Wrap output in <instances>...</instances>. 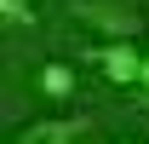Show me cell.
<instances>
[{"label":"cell","instance_id":"obj_2","mask_svg":"<svg viewBox=\"0 0 149 144\" xmlns=\"http://www.w3.org/2000/svg\"><path fill=\"white\" fill-rule=\"evenodd\" d=\"M92 58H97V69L109 75L115 87H143V58L149 52H138L132 40H103Z\"/></svg>","mask_w":149,"mask_h":144},{"label":"cell","instance_id":"obj_5","mask_svg":"<svg viewBox=\"0 0 149 144\" xmlns=\"http://www.w3.org/2000/svg\"><path fill=\"white\" fill-rule=\"evenodd\" d=\"M0 12H6V23H29V0H0Z\"/></svg>","mask_w":149,"mask_h":144},{"label":"cell","instance_id":"obj_8","mask_svg":"<svg viewBox=\"0 0 149 144\" xmlns=\"http://www.w3.org/2000/svg\"><path fill=\"white\" fill-rule=\"evenodd\" d=\"M120 144H132V138H120Z\"/></svg>","mask_w":149,"mask_h":144},{"label":"cell","instance_id":"obj_6","mask_svg":"<svg viewBox=\"0 0 149 144\" xmlns=\"http://www.w3.org/2000/svg\"><path fill=\"white\" fill-rule=\"evenodd\" d=\"M138 92H143V98H149V58H143V87H138Z\"/></svg>","mask_w":149,"mask_h":144},{"label":"cell","instance_id":"obj_4","mask_svg":"<svg viewBox=\"0 0 149 144\" xmlns=\"http://www.w3.org/2000/svg\"><path fill=\"white\" fill-rule=\"evenodd\" d=\"M40 87L52 92V98H63V92L74 87V75H69V64H46V69H40Z\"/></svg>","mask_w":149,"mask_h":144},{"label":"cell","instance_id":"obj_1","mask_svg":"<svg viewBox=\"0 0 149 144\" xmlns=\"http://www.w3.org/2000/svg\"><path fill=\"white\" fill-rule=\"evenodd\" d=\"M69 18L97 29V35H109V40H138V29H143V12L132 0H74Z\"/></svg>","mask_w":149,"mask_h":144},{"label":"cell","instance_id":"obj_3","mask_svg":"<svg viewBox=\"0 0 149 144\" xmlns=\"http://www.w3.org/2000/svg\"><path fill=\"white\" fill-rule=\"evenodd\" d=\"M92 133V115H40V121H29L12 144H74Z\"/></svg>","mask_w":149,"mask_h":144},{"label":"cell","instance_id":"obj_7","mask_svg":"<svg viewBox=\"0 0 149 144\" xmlns=\"http://www.w3.org/2000/svg\"><path fill=\"white\" fill-rule=\"evenodd\" d=\"M143 109H149V98H143Z\"/></svg>","mask_w":149,"mask_h":144}]
</instances>
